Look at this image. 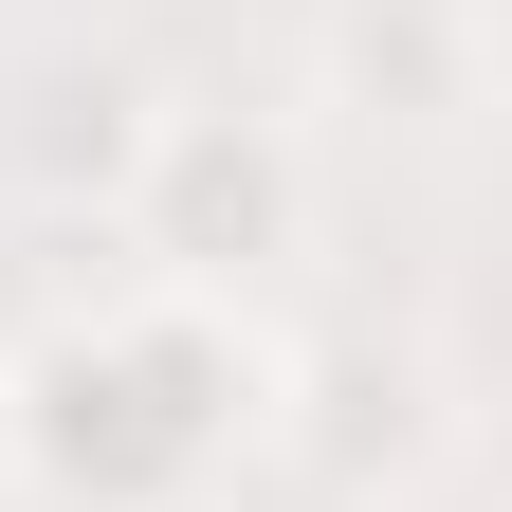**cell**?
<instances>
[{
  "mask_svg": "<svg viewBox=\"0 0 512 512\" xmlns=\"http://www.w3.org/2000/svg\"><path fill=\"white\" fill-rule=\"evenodd\" d=\"M128 238H147V275L183 293H238L256 256H293L311 238V147H293V110H238V92H183L128 128Z\"/></svg>",
  "mask_w": 512,
  "mask_h": 512,
  "instance_id": "6da1fadb",
  "label": "cell"
},
{
  "mask_svg": "<svg viewBox=\"0 0 512 512\" xmlns=\"http://www.w3.org/2000/svg\"><path fill=\"white\" fill-rule=\"evenodd\" d=\"M165 512H220V494H165Z\"/></svg>",
  "mask_w": 512,
  "mask_h": 512,
  "instance_id": "7a4b0ae2",
  "label": "cell"
},
{
  "mask_svg": "<svg viewBox=\"0 0 512 512\" xmlns=\"http://www.w3.org/2000/svg\"><path fill=\"white\" fill-rule=\"evenodd\" d=\"M19 512H55V494H19Z\"/></svg>",
  "mask_w": 512,
  "mask_h": 512,
  "instance_id": "3957f363",
  "label": "cell"
}]
</instances>
